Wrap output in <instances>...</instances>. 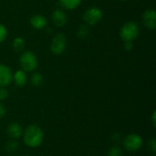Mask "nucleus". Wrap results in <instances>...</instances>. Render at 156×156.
Segmentation results:
<instances>
[{
  "label": "nucleus",
  "mask_w": 156,
  "mask_h": 156,
  "mask_svg": "<svg viewBox=\"0 0 156 156\" xmlns=\"http://www.w3.org/2000/svg\"><path fill=\"white\" fill-rule=\"evenodd\" d=\"M21 137L25 145L29 148H37L44 141V133L38 125L29 124L23 129Z\"/></svg>",
  "instance_id": "f257e3e1"
},
{
  "label": "nucleus",
  "mask_w": 156,
  "mask_h": 156,
  "mask_svg": "<svg viewBox=\"0 0 156 156\" xmlns=\"http://www.w3.org/2000/svg\"><path fill=\"white\" fill-rule=\"evenodd\" d=\"M140 34V27L135 21L125 22L120 28L119 35L123 41H133Z\"/></svg>",
  "instance_id": "f03ea898"
},
{
  "label": "nucleus",
  "mask_w": 156,
  "mask_h": 156,
  "mask_svg": "<svg viewBox=\"0 0 156 156\" xmlns=\"http://www.w3.org/2000/svg\"><path fill=\"white\" fill-rule=\"evenodd\" d=\"M19 65L25 72H33L38 65L37 58L30 50L23 51L19 58Z\"/></svg>",
  "instance_id": "7ed1b4c3"
},
{
  "label": "nucleus",
  "mask_w": 156,
  "mask_h": 156,
  "mask_svg": "<svg viewBox=\"0 0 156 156\" xmlns=\"http://www.w3.org/2000/svg\"><path fill=\"white\" fill-rule=\"evenodd\" d=\"M122 145L126 151L130 153H134L142 148V146L144 145V140L142 136L138 133H130L123 138Z\"/></svg>",
  "instance_id": "20e7f679"
},
{
  "label": "nucleus",
  "mask_w": 156,
  "mask_h": 156,
  "mask_svg": "<svg viewBox=\"0 0 156 156\" xmlns=\"http://www.w3.org/2000/svg\"><path fill=\"white\" fill-rule=\"evenodd\" d=\"M102 11L97 6H90L87 8L82 16V19L88 26H96L102 19Z\"/></svg>",
  "instance_id": "39448f33"
},
{
  "label": "nucleus",
  "mask_w": 156,
  "mask_h": 156,
  "mask_svg": "<svg viewBox=\"0 0 156 156\" xmlns=\"http://www.w3.org/2000/svg\"><path fill=\"white\" fill-rule=\"evenodd\" d=\"M67 48V37L65 34L59 32L57 33L51 39L50 42V51L54 55H61L64 53Z\"/></svg>",
  "instance_id": "423d86ee"
},
{
  "label": "nucleus",
  "mask_w": 156,
  "mask_h": 156,
  "mask_svg": "<svg viewBox=\"0 0 156 156\" xmlns=\"http://www.w3.org/2000/svg\"><path fill=\"white\" fill-rule=\"evenodd\" d=\"M13 72L11 69L3 63H0V87H7L11 84Z\"/></svg>",
  "instance_id": "0eeeda50"
},
{
  "label": "nucleus",
  "mask_w": 156,
  "mask_h": 156,
  "mask_svg": "<svg viewBox=\"0 0 156 156\" xmlns=\"http://www.w3.org/2000/svg\"><path fill=\"white\" fill-rule=\"evenodd\" d=\"M144 26L150 29L154 30L156 27V12L154 9H147L142 16Z\"/></svg>",
  "instance_id": "6e6552de"
},
{
  "label": "nucleus",
  "mask_w": 156,
  "mask_h": 156,
  "mask_svg": "<svg viewBox=\"0 0 156 156\" xmlns=\"http://www.w3.org/2000/svg\"><path fill=\"white\" fill-rule=\"evenodd\" d=\"M51 20L53 24L58 27H62L68 21V16L62 9H56L51 14Z\"/></svg>",
  "instance_id": "1a4fd4ad"
},
{
  "label": "nucleus",
  "mask_w": 156,
  "mask_h": 156,
  "mask_svg": "<svg viewBox=\"0 0 156 156\" xmlns=\"http://www.w3.org/2000/svg\"><path fill=\"white\" fill-rule=\"evenodd\" d=\"M6 133L10 139L17 140L21 138L23 133V128L22 126L17 122H12L10 123L6 128Z\"/></svg>",
  "instance_id": "9d476101"
},
{
  "label": "nucleus",
  "mask_w": 156,
  "mask_h": 156,
  "mask_svg": "<svg viewBox=\"0 0 156 156\" xmlns=\"http://www.w3.org/2000/svg\"><path fill=\"white\" fill-rule=\"evenodd\" d=\"M29 23H30L31 27L37 30H41V29L45 28L48 25L47 18L42 15H34L30 18Z\"/></svg>",
  "instance_id": "9b49d317"
},
{
  "label": "nucleus",
  "mask_w": 156,
  "mask_h": 156,
  "mask_svg": "<svg viewBox=\"0 0 156 156\" xmlns=\"http://www.w3.org/2000/svg\"><path fill=\"white\" fill-rule=\"evenodd\" d=\"M12 81L15 83L16 87H24L27 82V72H25L22 69L16 70L15 73H13Z\"/></svg>",
  "instance_id": "f8f14e48"
},
{
  "label": "nucleus",
  "mask_w": 156,
  "mask_h": 156,
  "mask_svg": "<svg viewBox=\"0 0 156 156\" xmlns=\"http://www.w3.org/2000/svg\"><path fill=\"white\" fill-rule=\"evenodd\" d=\"M58 2L61 7H63L64 9L75 10L80 5L82 0H58Z\"/></svg>",
  "instance_id": "ddd939ff"
},
{
  "label": "nucleus",
  "mask_w": 156,
  "mask_h": 156,
  "mask_svg": "<svg viewBox=\"0 0 156 156\" xmlns=\"http://www.w3.org/2000/svg\"><path fill=\"white\" fill-rule=\"evenodd\" d=\"M30 83L34 87H39L43 84L44 82V77L41 73L39 72H33L32 75L30 76Z\"/></svg>",
  "instance_id": "4468645a"
},
{
  "label": "nucleus",
  "mask_w": 156,
  "mask_h": 156,
  "mask_svg": "<svg viewBox=\"0 0 156 156\" xmlns=\"http://www.w3.org/2000/svg\"><path fill=\"white\" fill-rule=\"evenodd\" d=\"M25 46H26V42H25V39L23 37H16L14 38L13 43H12V47H13V49L16 52L23 51L24 48H25Z\"/></svg>",
  "instance_id": "2eb2a0df"
},
{
  "label": "nucleus",
  "mask_w": 156,
  "mask_h": 156,
  "mask_svg": "<svg viewBox=\"0 0 156 156\" xmlns=\"http://www.w3.org/2000/svg\"><path fill=\"white\" fill-rule=\"evenodd\" d=\"M18 147H19L18 142L16 140H13V139L7 141L4 145V149L7 153H15Z\"/></svg>",
  "instance_id": "dca6fc26"
},
{
  "label": "nucleus",
  "mask_w": 156,
  "mask_h": 156,
  "mask_svg": "<svg viewBox=\"0 0 156 156\" xmlns=\"http://www.w3.org/2000/svg\"><path fill=\"white\" fill-rule=\"evenodd\" d=\"M90 34V26L88 25H81L77 32V37L80 39L86 38L88 37V35Z\"/></svg>",
  "instance_id": "f3484780"
},
{
  "label": "nucleus",
  "mask_w": 156,
  "mask_h": 156,
  "mask_svg": "<svg viewBox=\"0 0 156 156\" xmlns=\"http://www.w3.org/2000/svg\"><path fill=\"white\" fill-rule=\"evenodd\" d=\"M108 156H123L122 149L118 145H113L109 149Z\"/></svg>",
  "instance_id": "a211bd4d"
},
{
  "label": "nucleus",
  "mask_w": 156,
  "mask_h": 156,
  "mask_svg": "<svg viewBox=\"0 0 156 156\" xmlns=\"http://www.w3.org/2000/svg\"><path fill=\"white\" fill-rule=\"evenodd\" d=\"M6 36H7V29L3 24L0 23V43L5 40Z\"/></svg>",
  "instance_id": "6ab92c4d"
},
{
  "label": "nucleus",
  "mask_w": 156,
  "mask_h": 156,
  "mask_svg": "<svg viewBox=\"0 0 156 156\" xmlns=\"http://www.w3.org/2000/svg\"><path fill=\"white\" fill-rule=\"evenodd\" d=\"M9 92L6 87H0V101H3L8 98Z\"/></svg>",
  "instance_id": "aec40b11"
},
{
  "label": "nucleus",
  "mask_w": 156,
  "mask_h": 156,
  "mask_svg": "<svg viewBox=\"0 0 156 156\" xmlns=\"http://www.w3.org/2000/svg\"><path fill=\"white\" fill-rule=\"evenodd\" d=\"M147 147L152 153L156 152V140L154 138H151L147 141Z\"/></svg>",
  "instance_id": "412c9836"
},
{
  "label": "nucleus",
  "mask_w": 156,
  "mask_h": 156,
  "mask_svg": "<svg viewBox=\"0 0 156 156\" xmlns=\"http://www.w3.org/2000/svg\"><path fill=\"white\" fill-rule=\"evenodd\" d=\"M123 47L126 51H131L133 48V41H124Z\"/></svg>",
  "instance_id": "4be33fe9"
},
{
  "label": "nucleus",
  "mask_w": 156,
  "mask_h": 156,
  "mask_svg": "<svg viewBox=\"0 0 156 156\" xmlns=\"http://www.w3.org/2000/svg\"><path fill=\"white\" fill-rule=\"evenodd\" d=\"M6 114V109L5 107V105L3 104L2 101H0V119L5 117Z\"/></svg>",
  "instance_id": "5701e85b"
},
{
  "label": "nucleus",
  "mask_w": 156,
  "mask_h": 156,
  "mask_svg": "<svg viewBox=\"0 0 156 156\" xmlns=\"http://www.w3.org/2000/svg\"><path fill=\"white\" fill-rule=\"evenodd\" d=\"M155 116H156V112L155 111H154V112H153V116H152V122H153V125H154V127H155L156 126Z\"/></svg>",
  "instance_id": "b1692460"
},
{
  "label": "nucleus",
  "mask_w": 156,
  "mask_h": 156,
  "mask_svg": "<svg viewBox=\"0 0 156 156\" xmlns=\"http://www.w3.org/2000/svg\"><path fill=\"white\" fill-rule=\"evenodd\" d=\"M119 1H130V0H119Z\"/></svg>",
  "instance_id": "393cba45"
},
{
  "label": "nucleus",
  "mask_w": 156,
  "mask_h": 156,
  "mask_svg": "<svg viewBox=\"0 0 156 156\" xmlns=\"http://www.w3.org/2000/svg\"><path fill=\"white\" fill-rule=\"evenodd\" d=\"M21 156H29V155H21Z\"/></svg>",
  "instance_id": "a878e982"
}]
</instances>
